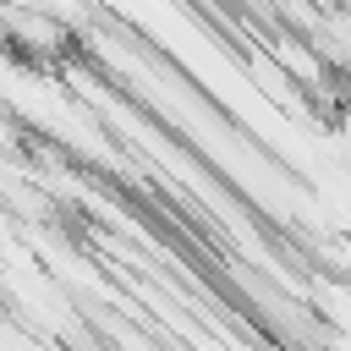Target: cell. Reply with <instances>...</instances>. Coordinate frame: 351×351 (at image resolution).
Instances as JSON below:
<instances>
[{
  "instance_id": "1",
  "label": "cell",
  "mask_w": 351,
  "mask_h": 351,
  "mask_svg": "<svg viewBox=\"0 0 351 351\" xmlns=\"http://www.w3.org/2000/svg\"><path fill=\"white\" fill-rule=\"evenodd\" d=\"M274 60H280L296 82H324V60H318V49H302V38H280V44H274Z\"/></svg>"
}]
</instances>
